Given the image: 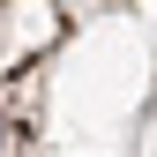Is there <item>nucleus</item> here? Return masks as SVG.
Returning a JSON list of instances; mask_svg holds the SVG:
<instances>
[{"instance_id": "1", "label": "nucleus", "mask_w": 157, "mask_h": 157, "mask_svg": "<svg viewBox=\"0 0 157 157\" xmlns=\"http://www.w3.org/2000/svg\"><path fill=\"white\" fill-rule=\"evenodd\" d=\"M15 150H23V135H15V120L0 112V157H15Z\"/></svg>"}]
</instances>
